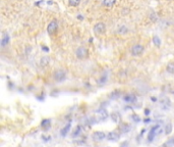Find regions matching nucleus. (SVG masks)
Masks as SVG:
<instances>
[{
    "label": "nucleus",
    "instance_id": "6",
    "mask_svg": "<svg viewBox=\"0 0 174 147\" xmlns=\"http://www.w3.org/2000/svg\"><path fill=\"white\" fill-rule=\"evenodd\" d=\"M94 32L96 33L97 35H102L106 32V26H105L104 22H98V24H95L94 27Z\"/></svg>",
    "mask_w": 174,
    "mask_h": 147
},
{
    "label": "nucleus",
    "instance_id": "30",
    "mask_svg": "<svg viewBox=\"0 0 174 147\" xmlns=\"http://www.w3.org/2000/svg\"><path fill=\"white\" fill-rule=\"evenodd\" d=\"M151 100H152V101H157V98H156V97H151Z\"/></svg>",
    "mask_w": 174,
    "mask_h": 147
},
{
    "label": "nucleus",
    "instance_id": "17",
    "mask_svg": "<svg viewBox=\"0 0 174 147\" xmlns=\"http://www.w3.org/2000/svg\"><path fill=\"white\" fill-rule=\"evenodd\" d=\"M49 62H50V58H49V57L44 56V57H42V58H41L40 64H41L43 67H45V66H47V65L49 64Z\"/></svg>",
    "mask_w": 174,
    "mask_h": 147
},
{
    "label": "nucleus",
    "instance_id": "24",
    "mask_svg": "<svg viewBox=\"0 0 174 147\" xmlns=\"http://www.w3.org/2000/svg\"><path fill=\"white\" fill-rule=\"evenodd\" d=\"M171 131H172V125L171 124H168L167 126H166V128H165V134L166 135H169L170 133H171Z\"/></svg>",
    "mask_w": 174,
    "mask_h": 147
},
{
    "label": "nucleus",
    "instance_id": "12",
    "mask_svg": "<svg viewBox=\"0 0 174 147\" xmlns=\"http://www.w3.org/2000/svg\"><path fill=\"white\" fill-rule=\"evenodd\" d=\"M170 100L169 98H163V99L161 100V105H162V108L163 109H168L170 106Z\"/></svg>",
    "mask_w": 174,
    "mask_h": 147
},
{
    "label": "nucleus",
    "instance_id": "4",
    "mask_svg": "<svg viewBox=\"0 0 174 147\" xmlns=\"http://www.w3.org/2000/svg\"><path fill=\"white\" fill-rule=\"evenodd\" d=\"M97 118H98V120H101V122H103V120H107V118H108V111H107V109H105V108L101 107L99 108L98 110H97Z\"/></svg>",
    "mask_w": 174,
    "mask_h": 147
},
{
    "label": "nucleus",
    "instance_id": "23",
    "mask_svg": "<svg viewBox=\"0 0 174 147\" xmlns=\"http://www.w3.org/2000/svg\"><path fill=\"white\" fill-rule=\"evenodd\" d=\"M153 42H154V44H155L157 47H159L160 45H161V41H160V39H159V37H158V36L154 37V38H153Z\"/></svg>",
    "mask_w": 174,
    "mask_h": 147
},
{
    "label": "nucleus",
    "instance_id": "20",
    "mask_svg": "<svg viewBox=\"0 0 174 147\" xmlns=\"http://www.w3.org/2000/svg\"><path fill=\"white\" fill-rule=\"evenodd\" d=\"M120 130H121V132H123V133H127L129 130H130V126L127 124H122L120 127Z\"/></svg>",
    "mask_w": 174,
    "mask_h": 147
},
{
    "label": "nucleus",
    "instance_id": "31",
    "mask_svg": "<svg viewBox=\"0 0 174 147\" xmlns=\"http://www.w3.org/2000/svg\"><path fill=\"white\" fill-rule=\"evenodd\" d=\"M150 120H150V118H146V120H145V123H149Z\"/></svg>",
    "mask_w": 174,
    "mask_h": 147
},
{
    "label": "nucleus",
    "instance_id": "29",
    "mask_svg": "<svg viewBox=\"0 0 174 147\" xmlns=\"http://www.w3.org/2000/svg\"><path fill=\"white\" fill-rule=\"evenodd\" d=\"M161 147H170V146H169V145H168V144H167V143H164V144H163V145H162V146H161Z\"/></svg>",
    "mask_w": 174,
    "mask_h": 147
},
{
    "label": "nucleus",
    "instance_id": "26",
    "mask_svg": "<svg viewBox=\"0 0 174 147\" xmlns=\"http://www.w3.org/2000/svg\"><path fill=\"white\" fill-rule=\"evenodd\" d=\"M111 96H112V97L114 98V99H116L117 97H119V96H120V92H119V91H116L115 93L113 92V93L111 94Z\"/></svg>",
    "mask_w": 174,
    "mask_h": 147
},
{
    "label": "nucleus",
    "instance_id": "11",
    "mask_svg": "<svg viewBox=\"0 0 174 147\" xmlns=\"http://www.w3.org/2000/svg\"><path fill=\"white\" fill-rule=\"evenodd\" d=\"M8 43H9V35L7 34L6 32H3L2 39H1V42H0V44H1V46H2V47H4V46H6Z\"/></svg>",
    "mask_w": 174,
    "mask_h": 147
},
{
    "label": "nucleus",
    "instance_id": "10",
    "mask_svg": "<svg viewBox=\"0 0 174 147\" xmlns=\"http://www.w3.org/2000/svg\"><path fill=\"white\" fill-rule=\"evenodd\" d=\"M159 129V126H156V127H153L151 129V131L149 132L148 134V140L149 141H153V139L155 138V135L157 134V130Z\"/></svg>",
    "mask_w": 174,
    "mask_h": 147
},
{
    "label": "nucleus",
    "instance_id": "16",
    "mask_svg": "<svg viewBox=\"0 0 174 147\" xmlns=\"http://www.w3.org/2000/svg\"><path fill=\"white\" fill-rule=\"evenodd\" d=\"M50 126H51V120H43L41 123V127L43 129H45V130H47V129L50 128Z\"/></svg>",
    "mask_w": 174,
    "mask_h": 147
},
{
    "label": "nucleus",
    "instance_id": "1",
    "mask_svg": "<svg viewBox=\"0 0 174 147\" xmlns=\"http://www.w3.org/2000/svg\"><path fill=\"white\" fill-rule=\"evenodd\" d=\"M76 55L78 59H85L89 56V50L86 47H78V48L76 49Z\"/></svg>",
    "mask_w": 174,
    "mask_h": 147
},
{
    "label": "nucleus",
    "instance_id": "22",
    "mask_svg": "<svg viewBox=\"0 0 174 147\" xmlns=\"http://www.w3.org/2000/svg\"><path fill=\"white\" fill-rule=\"evenodd\" d=\"M80 3V0H68V4L70 6H78Z\"/></svg>",
    "mask_w": 174,
    "mask_h": 147
},
{
    "label": "nucleus",
    "instance_id": "3",
    "mask_svg": "<svg viewBox=\"0 0 174 147\" xmlns=\"http://www.w3.org/2000/svg\"><path fill=\"white\" fill-rule=\"evenodd\" d=\"M143 50H145V48H143V46H141V44H135L133 45L132 47H131L130 51H131V54L133 55V56H139V55H141L143 52Z\"/></svg>",
    "mask_w": 174,
    "mask_h": 147
},
{
    "label": "nucleus",
    "instance_id": "5",
    "mask_svg": "<svg viewBox=\"0 0 174 147\" xmlns=\"http://www.w3.org/2000/svg\"><path fill=\"white\" fill-rule=\"evenodd\" d=\"M54 80L56 82H62L64 81V79L66 78V73L63 69H57V71L54 73Z\"/></svg>",
    "mask_w": 174,
    "mask_h": 147
},
{
    "label": "nucleus",
    "instance_id": "14",
    "mask_svg": "<svg viewBox=\"0 0 174 147\" xmlns=\"http://www.w3.org/2000/svg\"><path fill=\"white\" fill-rule=\"evenodd\" d=\"M115 2H116V0H103L102 4H103V6H105V7L111 8L115 4Z\"/></svg>",
    "mask_w": 174,
    "mask_h": 147
},
{
    "label": "nucleus",
    "instance_id": "7",
    "mask_svg": "<svg viewBox=\"0 0 174 147\" xmlns=\"http://www.w3.org/2000/svg\"><path fill=\"white\" fill-rule=\"evenodd\" d=\"M106 138V134L104 132H101V131H98V132H95L93 134V139L95 141H102Z\"/></svg>",
    "mask_w": 174,
    "mask_h": 147
},
{
    "label": "nucleus",
    "instance_id": "9",
    "mask_svg": "<svg viewBox=\"0 0 174 147\" xmlns=\"http://www.w3.org/2000/svg\"><path fill=\"white\" fill-rule=\"evenodd\" d=\"M120 137V135L118 134L117 132H109L107 134V139L109 141H117Z\"/></svg>",
    "mask_w": 174,
    "mask_h": 147
},
{
    "label": "nucleus",
    "instance_id": "28",
    "mask_svg": "<svg viewBox=\"0 0 174 147\" xmlns=\"http://www.w3.org/2000/svg\"><path fill=\"white\" fill-rule=\"evenodd\" d=\"M145 113H146V116H149V113H150V109H145Z\"/></svg>",
    "mask_w": 174,
    "mask_h": 147
},
{
    "label": "nucleus",
    "instance_id": "25",
    "mask_svg": "<svg viewBox=\"0 0 174 147\" xmlns=\"http://www.w3.org/2000/svg\"><path fill=\"white\" fill-rule=\"evenodd\" d=\"M131 118H132V120H134L135 123H139V120H141V118H139V114H135V113H133L132 116H131Z\"/></svg>",
    "mask_w": 174,
    "mask_h": 147
},
{
    "label": "nucleus",
    "instance_id": "21",
    "mask_svg": "<svg viewBox=\"0 0 174 147\" xmlns=\"http://www.w3.org/2000/svg\"><path fill=\"white\" fill-rule=\"evenodd\" d=\"M128 32V29L126 28L125 26H120L118 29V33L119 34H126Z\"/></svg>",
    "mask_w": 174,
    "mask_h": 147
},
{
    "label": "nucleus",
    "instance_id": "13",
    "mask_svg": "<svg viewBox=\"0 0 174 147\" xmlns=\"http://www.w3.org/2000/svg\"><path fill=\"white\" fill-rule=\"evenodd\" d=\"M111 118H112V120L115 124H119L121 120L120 114H119L118 112H113V113H111Z\"/></svg>",
    "mask_w": 174,
    "mask_h": 147
},
{
    "label": "nucleus",
    "instance_id": "32",
    "mask_svg": "<svg viewBox=\"0 0 174 147\" xmlns=\"http://www.w3.org/2000/svg\"><path fill=\"white\" fill-rule=\"evenodd\" d=\"M168 1H171V0H168Z\"/></svg>",
    "mask_w": 174,
    "mask_h": 147
},
{
    "label": "nucleus",
    "instance_id": "15",
    "mask_svg": "<svg viewBox=\"0 0 174 147\" xmlns=\"http://www.w3.org/2000/svg\"><path fill=\"white\" fill-rule=\"evenodd\" d=\"M82 126H80V125L76 126V128H74L73 132H72V137H78V135L82 133Z\"/></svg>",
    "mask_w": 174,
    "mask_h": 147
},
{
    "label": "nucleus",
    "instance_id": "27",
    "mask_svg": "<svg viewBox=\"0 0 174 147\" xmlns=\"http://www.w3.org/2000/svg\"><path fill=\"white\" fill-rule=\"evenodd\" d=\"M42 137H43V138H44V140H45V141L50 140V136H49V137H46V136H44V135H43V136H42Z\"/></svg>",
    "mask_w": 174,
    "mask_h": 147
},
{
    "label": "nucleus",
    "instance_id": "2",
    "mask_svg": "<svg viewBox=\"0 0 174 147\" xmlns=\"http://www.w3.org/2000/svg\"><path fill=\"white\" fill-rule=\"evenodd\" d=\"M58 29V22L56 20H51V22H49V24H48L47 27V32L49 35H54L56 33V31H57Z\"/></svg>",
    "mask_w": 174,
    "mask_h": 147
},
{
    "label": "nucleus",
    "instance_id": "8",
    "mask_svg": "<svg viewBox=\"0 0 174 147\" xmlns=\"http://www.w3.org/2000/svg\"><path fill=\"white\" fill-rule=\"evenodd\" d=\"M123 100L125 102H130V103H133V102L137 101V96L132 93H128V94H125L123 96Z\"/></svg>",
    "mask_w": 174,
    "mask_h": 147
},
{
    "label": "nucleus",
    "instance_id": "18",
    "mask_svg": "<svg viewBox=\"0 0 174 147\" xmlns=\"http://www.w3.org/2000/svg\"><path fill=\"white\" fill-rule=\"evenodd\" d=\"M166 71H167L168 74H171V75H173L174 74V62H169L167 64V66H166Z\"/></svg>",
    "mask_w": 174,
    "mask_h": 147
},
{
    "label": "nucleus",
    "instance_id": "19",
    "mask_svg": "<svg viewBox=\"0 0 174 147\" xmlns=\"http://www.w3.org/2000/svg\"><path fill=\"white\" fill-rule=\"evenodd\" d=\"M69 129H70V124L68 123L67 125H66L65 127H64L63 129L61 130V132H60V134H61V136L62 137H65L66 135H67V133H68V131H69Z\"/></svg>",
    "mask_w": 174,
    "mask_h": 147
}]
</instances>
